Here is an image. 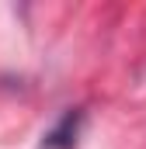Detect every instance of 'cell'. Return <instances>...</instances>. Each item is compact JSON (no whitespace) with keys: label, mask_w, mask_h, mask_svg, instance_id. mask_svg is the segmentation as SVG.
Segmentation results:
<instances>
[{"label":"cell","mask_w":146,"mask_h":149,"mask_svg":"<svg viewBox=\"0 0 146 149\" xmlns=\"http://www.w3.org/2000/svg\"><path fill=\"white\" fill-rule=\"evenodd\" d=\"M80 125H84V111L77 108V111H66L59 121H56V128L52 132H45V149H73L77 146V135H80Z\"/></svg>","instance_id":"cell-1"}]
</instances>
